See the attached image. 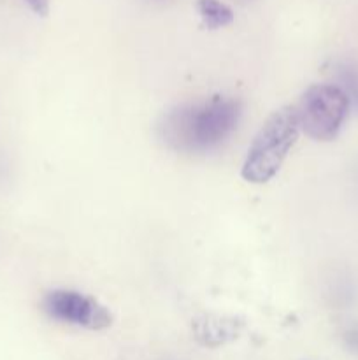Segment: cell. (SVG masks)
I'll list each match as a JSON object with an SVG mask.
<instances>
[{"instance_id":"obj_1","label":"cell","mask_w":358,"mask_h":360,"mask_svg":"<svg viewBox=\"0 0 358 360\" xmlns=\"http://www.w3.org/2000/svg\"><path fill=\"white\" fill-rule=\"evenodd\" d=\"M241 116L242 104L237 98L218 95L168 109L161 116L158 134L165 146L178 153H209L228 141Z\"/></svg>"},{"instance_id":"obj_8","label":"cell","mask_w":358,"mask_h":360,"mask_svg":"<svg viewBox=\"0 0 358 360\" xmlns=\"http://www.w3.org/2000/svg\"><path fill=\"white\" fill-rule=\"evenodd\" d=\"M344 345H346V348L351 354L358 355V323L357 326H351L344 333Z\"/></svg>"},{"instance_id":"obj_2","label":"cell","mask_w":358,"mask_h":360,"mask_svg":"<svg viewBox=\"0 0 358 360\" xmlns=\"http://www.w3.org/2000/svg\"><path fill=\"white\" fill-rule=\"evenodd\" d=\"M298 127L295 108H281L267 118L262 129L248 148V155L242 164V178L253 185H263L279 172L288 153L297 143Z\"/></svg>"},{"instance_id":"obj_7","label":"cell","mask_w":358,"mask_h":360,"mask_svg":"<svg viewBox=\"0 0 358 360\" xmlns=\"http://www.w3.org/2000/svg\"><path fill=\"white\" fill-rule=\"evenodd\" d=\"M336 77L339 81L337 86L346 94L351 104L358 109V63L354 62H340L336 67Z\"/></svg>"},{"instance_id":"obj_5","label":"cell","mask_w":358,"mask_h":360,"mask_svg":"<svg viewBox=\"0 0 358 360\" xmlns=\"http://www.w3.org/2000/svg\"><path fill=\"white\" fill-rule=\"evenodd\" d=\"M193 330H195V338L206 347H220L227 341L234 340L239 334V323L234 320H223V319H207L197 320L193 323Z\"/></svg>"},{"instance_id":"obj_6","label":"cell","mask_w":358,"mask_h":360,"mask_svg":"<svg viewBox=\"0 0 358 360\" xmlns=\"http://www.w3.org/2000/svg\"><path fill=\"white\" fill-rule=\"evenodd\" d=\"M197 11L204 27L211 30L228 27L234 21V11L221 0H197Z\"/></svg>"},{"instance_id":"obj_4","label":"cell","mask_w":358,"mask_h":360,"mask_svg":"<svg viewBox=\"0 0 358 360\" xmlns=\"http://www.w3.org/2000/svg\"><path fill=\"white\" fill-rule=\"evenodd\" d=\"M42 309L53 320L88 330H104L112 323V316L97 299L76 290H51L42 299Z\"/></svg>"},{"instance_id":"obj_3","label":"cell","mask_w":358,"mask_h":360,"mask_svg":"<svg viewBox=\"0 0 358 360\" xmlns=\"http://www.w3.org/2000/svg\"><path fill=\"white\" fill-rule=\"evenodd\" d=\"M350 105V98L337 84H314L302 94L295 105L298 127L311 139H336L346 122Z\"/></svg>"},{"instance_id":"obj_9","label":"cell","mask_w":358,"mask_h":360,"mask_svg":"<svg viewBox=\"0 0 358 360\" xmlns=\"http://www.w3.org/2000/svg\"><path fill=\"white\" fill-rule=\"evenodd\" d=\"M32 11L39 16H48L49 13V0H25Z\"/></svg>"}]
</instances>
